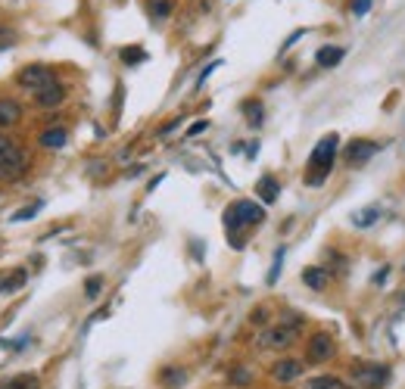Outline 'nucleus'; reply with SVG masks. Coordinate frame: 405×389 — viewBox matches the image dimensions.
I'll list each match as a JSON object with an SVG mask.
<instances>
[{
  "mask_svg": "<svg viewBox=\"0 0 405 389\" xmlns=\"http://www.w3.org/2000/svg\"><path fill=\"white\" fill-rule=\"evenodd\" d=\"M22 122V106L10 97H0V131H10Z\"/></svg>",
  "mask_w": 405,
  "mask_h": 389,
  "instance_id": "10",
  "label": "nucleus"
},
{
  "mask_svg": "<svg viewBox=\"0 0 405 389\" xmlns=\"http://www.w3.org/2000/svg\"><path fill=\"white\" fill-rule=\"evenodd\" d=\"M218 66H222V59L209 62V66H206V69H202V75H200V84H202V81H206V78H209V75H212V72H215V69H218Z\"/></svg>",
  "mask_w": 405,
  "mask_h": 389,
  "instance_id": "31",
  "label": "nucleus"
},
{
  "mask_svg": "<svg viewBox=\"0 0 405 389\" xmlns=\"http://www.w3.org/2000/svg\"><path fill=\"white\" fill-rule=\"evenodd\" d=\"M122 62H128V66H135V62H144L147 59V53L140 50V47H125V50L119 53Z\"/></svg>",
  "mask_w": 405,
  "mask_h": 389,
  "instance_id": "23",
  "label": "nucleus"
},
{
  "mask_svg": "<svg viewBox=\"0 0 405 389\" xmlns=\"http://www.w3.org/2000/svg\"><path fill=\"white\" fill-rule=\"evenodd\" d=\"M302 368H306V364L296 361V358H280V361L271 364V380H275V383H293V380L302 377Z\"/></svg>",
  "mask_w": 405,
  "mask_h": 389,
  "instance_id": "9",
  "label": "nucleus"
},
{
  "mask_svg": "<svg viewBox=\"0 0 405 389\" xmlns=\"http://www.w3.org/2000/svg\"><path fill=\"white\" fill-rule=\"evenodd\" d=\"M16 81H19L25 91L38 93V91L50 88V84H57V75H53L50 66H25V69L19 72V78H16Z\"/></svg>",
  "mask_w": 405,
  "mask_h": 389,
  "instance_id": "5",
  "label": "nucleus"
},
{
  "mask_svg": "<svg viewBox=\"0 0 405 389\" xmlns=\"http://www.w3.org/2000/svg\"><path fill=\"white\" fill-rule=\"evenodd\" d=\"M144 6H147V13H150L153 19H169V16L175 13L178 0H144Z\"/></svg>",
  "mask_w": 405,
  "mask_h": 389,
  "instance_id": "15",
  "label": "nucleus"
},
{
  "mask_svg": "<svg viewBox=\"0 0 405 389\" xmlns=\"http://www.w3.org/2000/svg\"><path fill=\"white\" fill-rule=\"evenodd\" d=\"M262 218H265V209L259 202H249V199H237L224 209V224H228V231L246 228V224H259Z\"/></svg>",
  "mask_w": 405,
  "mask_h": 389,
  "instance_id": "3",
  "label": "nucleus"
},
{
  "mask_svg": "<svg viewBox=\"0 0 405 389\" xmlns=\"http://www.w3.org/2000/svg\"><path fill=\"white\" fill-rule=\"evenodd\" d=\"M327 280H331V274H327L324 268H306L302 271V284H306L309 290H324Z\"/></svg>",
  "mask_w": 405,
  "mask_h": 389,
  "instance_id": "17",
  "label": "nucleus"
},
{
  "mask_svg": "<svg viewBox=\"0 0 405 389\" xmlns=\"http://www.w3.org/2000/svg\"><path fill=\"white\" fill-rule=\"evenodd\" d=\"M265 318H268V311H265V308H256L253 311V324H265Z\"/></svg>",
  "mask_w": 405,
  "mask_h": 389,
  "instance_id": "33",
  "label": "nucleus"
},
{
  "mask_svg": "<svg viewBox=\"0 0 405 389\" xmlns=\"http://www.w3.org/2000/svg\"><path fill=\"white\" fill-rule=\"evenodd\" d=\"M300 327H302V318L293 315L287 318V321H280L275 327H265L259 333V349H268V352H284V349H290L296 337H300Z\"/></svg>",
  "mask_w": 405,
  "mask_h": 389,
  "instance_id": "2",
  "label": "nucleus"
},
{
  "mask_svg": "<svg viewBox=\"0 0 405 389\" xmlns=\"http://www.w3.org/2000/svg\"><path fill=\"white\" fill-rule=\"evenodd\" d=\"M206 128H209V122H197V124H190V128H187V134H190V137L193 134H202Z\"/></svg>",
  "mask_w": 405,
  "mask_h": 389,
  "instance_id": "32",
  "label": "nucleus"
},
{
  "mask_svg": "<svg viewBox=\"0 0 405 389\" xmlns=\"http://www.w3.org/2000/svg\"><path fill=\"white\" fill-rule=\"evenodd\" d=\"M62 100H66V88L57 81V84H50V88H44V91H38L35 93V103L41 106V109H57Z\"/></svg>",
  "mask_w": 405,
  "mask_h": 389,
  "instance_id": "11",
  "label": "nucleus"
},
{
  "mask_svg": "<svg viewBox=\"0 0 405 389\" xmlns=\"http://www.w3.org/2000/svg\"><path fill=\"white\" fill-rule=\"evenodd\" d=\"M38 386H41L38 373H16V377L0 380V389H38Z\"/></svg>",
  "mask_w": 405,
  "mask_h": 389,
  "instance_id": "13",
  "label": "nucleus"
},
{
  "mask_svg": "<svg viewBox=\"0 0 405 389\" xmlns=\"http://www.w3.org/2000/svg\"><path fill=\"white\" fill-rule=\"evenodd\" d=\"M249 380H253V377H249V371H244V368H234L231 371V383L234 386H246Z\"/></svg>",
  "mask_w": 405,
  "mask_h": 389,
  "instance_id": "24",
  "label": "nucleus"
},
{
  "mask_svg": "<svg viewBox=\"0 0 405 389\" xmlns=\"http://www.w3.org/2000/svg\"><path fill=\"white\" fill-rule=\"evenodd\" d=\"M333 352H337V346H333V337H331V333H315V337L309 339V346H306V358H309L312 364L331 361Z\"/></svg>",
  "mask_w": 405,
  "mask_h": 389,
  "instance_id": "7",
  "label": "nucleus"
},
{
  "mask_svg": "<svg viewBox=\"0 0 405 389\" xmlns=\"http://www.w3.org/2000/svg\"><path fill=\"white\" fill-rule=\"evenodd\" d=\"M162 380H166L169 386H181L184 383V371H166L162 373Z\"/></svg>",
  "mask_w": 405,
  "mask_h": 389,
  "instance_id": "26",
  "label": "nucleus"
},
{
  "mask_svg": "<svg viewBox=\"0 0 405 389\" xmlns=\"http://www.w3.org/2000/svg\"><path fill=\"white\" fill-rule=\"evenodd\" d=\"M371 10V0H353V13L355 16H368Z\"/></svg>",
  "mask_w": 405,
  "mask_h": 389,
  "instance_id": "29",
  "label": "nucleus"
},
{
  "mask_svg": "<svg viewBox=\"0 0 405 389\" xmlns=\"http://www.w3.org/2000/svg\"><path fill=\"white\" fill-rule=\"evenodd\" d=\"M41 209V202H35V206H25V209H19V212L13 215V221H28V218H35V212Z\"/></svg>",
  "mask_w": 405,
  "mask_h": 389,
  "instance_id": "25",
  "label": "nucleus"
},
{
  "mask_svg": "<svg viewBox=\"0 0 405 389\" xmlns=\"http://www.w3.org/2000/svg\"><path fill=\"white\" fill-rule=\"evenodd\" d=\"M100 290H103V277H100V274H93V277L84 280V296H88V299H97Z\"/></svg>",
  "mask_w": 405,
  "mask_h": 389,
  "instance_id": "22",
  "label": "nucleus"
},
{
  "mask_svg": "<svg viewBox=\"0 0 405 389\" xmlns=\"http://www.w3.org/2000/svg\"><path fill=\"white\" fill-rule=\"evenodd\" d=\"M28 171V153L22 150V146H16L13 153H6L4 159H0V181H19L22 175Z\"/></svg>",
  "mask_w": 405,
  "mask_h": 389,
  "instance_id": "6",
  "label": "nucleus"
},
{
  "mask_svg": "<svg viewBox=\"0 0 405 389\" xmlns=\"http://www.w3.org/2000/svg\"><path fill=\"white\" fill-rule=\"evenodd\" d=\"M343 57H346V50H343V47H321V50L315 53V62L321 69H333L337 62H343Z\"/></svg>",
  "mask_w": 405,
  "mask_h": 389,
  "instance_id": "14",
  "label": "nucleus"
},
{
  "mask_svg": "<svg viewBox=\"0 0 405 389\" xmlns=\"http://www.w3.org/2000/svg\"><path fill=\"white\" fill-rule=\"evenodd\" d=\"M353 380L358 389H384L387 380H389V368L380 361H371V364H355L353 368Z\"/></svg>",
  "mask_w": 405,
  "mask_h": 389,
  "instance_id": "4",
  "label": "nucleus"
},
{
  "mask_svg": "<svg viewBox=\"0 0 405 389\" xmlns=\"http://www.w3.org/2000/svg\"><path fill=\"white\" fill-rule=\"evenodd\" d=\"M337 146H340L337 134H324L318 140V146L309 156V171H306L309 187H318L327 181V175H331V168H333V159H337Z\"/></svg>",
  "mask_w": 405,
  "mask_h": 389,
  "instance_id": "1",
  "label": "nucleus"
},
{
  "mask_svg": "<svg viewBox=\"0 0 405 389\" xmlns=\"http://www.w3.org/2000/svg\"><path fill=\"white\" fill-rule=\"evenodd\" d=\"M16 146H19V144H16V140H10V137H6V134H0V159H4L6 153H13Z\"/></svg>",
  "mask_w": 405,
  "mask_h": 389,
  "instance_id": "27",
  "label": "nucleus"
},
{
  "mask_svg": "<svg viewBox=\"0 0 405 389\" xmlns=\"http://www.w3.org/2000/svg\"><path fill=\"white\" fill-rule=\"evenodd\" d=\"M244 115H246V122L253 124V128H259V124H262V103H259V100H246Z\"/></svg>",
  "mask_w": 405,
  "mask_h": 389,
  "instance_id": "20",
  "label": "nucleus"
},
{
  "mask_svg": "<svg viewBox=\"0 0 405 389\" xmlns=\"http://www.w3.org/2000/svg\"><path fill=\"white\" fill-rule=\"evenodd\" d=\"M13 44V31H6V28H0V50H6V47Z\"/></svg>",
  "mask_w": 405,
  "mask_h": 389,
  "instance_id": "30",
  "label": "nucleus"
},
{
  "mask_svg": "<svg viewBox=\"0 0 405 389\" xmlns=\"http://www.w3.org/2000/svg\"><path fill=\"white\" fill-rule=\"evenodd\" d=\"M306 389H353L349 383H343L340 377H333V373H321V377H312Z\"/></svg>",
  "mask_w": 405,
  "mask_h": 389,
  "instance_id": "18",
  "label": "nucleus"
},
{
  "mask_svg": "<svg viewBox=\"0 0 405 389\" xmlns=\"http://www.w3.org/2000/svg\"><path fill=\"white\" fill-rule=\"evenodd\" d=\"M374 221H377V209H362V212H355L353 215V224H355V228H365V224H374Z\"/></svg>",
  "mask_w": 405,
  "mask_h": 389,
  "instance_id": "21",
  "label": "nucleus"
},
{
  "mask_svg": "<svg viewBox=\"0 0 405 389\" xmlns=\"http://www.w3.org/2000/svg\"><path fill=\"white\" fill-rule=\"evenodd\" d=\"M66 140H69L66 128H47V131H41V137H38V146H41V150H62Z\"/></svg>",
  "mask_w": 405,
  "mask_h": 389,
  "instance_id": "12",
  "label": "nucleus"
},
{
  "mask_svg": "<svg viewBox=\"0 0 405 389\" xmlns=\"http://www.w3.org/2000/svg\"><path fill=\"white\" fill-rule=\"evenodd\" d=\"M25 284V271H13V274H0V296L4 293H16L19 286Z\"/></svg>",
  "mask_w": 405,
  "mask_h": 389,
  "instance_id": "19",
  "label": "nucleus"
},
{
  "mask_svg": "<svg viewBox=\"0 0 405 389\" xmlns=\"http://www.w3.org/2000/svg\"><path fill=\"white\" fill-rule=\"evenodd\" d=\"M374 153H377V146H374L371 140H349V144L343 146V162L358 168V166H365Z\"/></svg>",
  "mask_w": 405,
  "mask_h": 389,
  "instance_id": "8",
  "label": "nucleus"
},
{
  "mask_svg": "<svg viewBox=\"0 0 405 389\" xmlns=\"http://www.w3.org/2000/svg\"><path fill=\"white\" fill-rule=\"evenodd\" d=\"M256 190H259V199L262 202H275L278 199V190H280V184H278V178H271V175H265L259 178V184H256Z\"/></svg>",
  "mask_w": 405,
  "mask_h": 389,
  "instance_id": "16",
  "label": "nucleus"
},
{
  "mask_svg": "<svg viewBox=\"0 0 405 389\" xmlns=\"http://www.w3.org/2000/svg\"><path fill=\"white\" fill-rule=\"evenodd\" d=\"M280 259H284V249H278V255H275V265H271V274H268V284H275L278 274H280Z\"/></svg>",
  "mask_w": 405,
  "mask_h": 389,
  "instance_id": "28",
  "label": "nucleus"
}]
</instances>
